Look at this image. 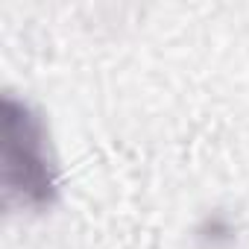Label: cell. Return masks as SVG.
<instances>
[{
  "label": "cell",
  "mask_w": 249,
  "mask_h": 249,
  "mask_svg": "<svg viewBox=\"0 0 249 249\" xmlns=\"http://www.w3.org/2000/svg\"><path fill=\"white\" fill-rule=\"evenodd\" d=\"M0 194L18 214H50L62 202V164L44 108L24 91L0 94Z\"/></svg>",
  "instance_id": "cell-1"
}]
</instances>
